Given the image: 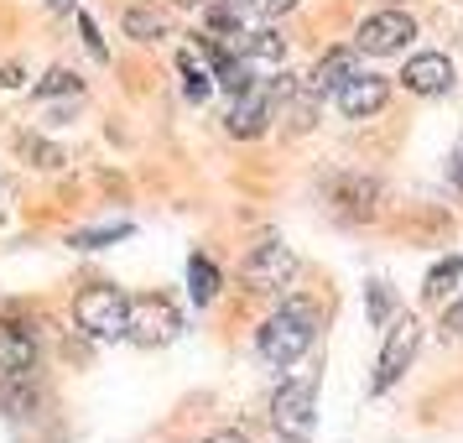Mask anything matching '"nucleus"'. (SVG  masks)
Here are the masks:
<instances>
[{"instance_id": "0eeeda50", "label": "nucleus", "mask_w": 463, "mask_h": 443, "mask_svg": "<svg viewBox=\"0 0 463 443\" xmlns=\"http://www.w3.org/2000/svg\"><path fill=\"white\" fill-rule=\"evenodd\" d=\"M417 37V22L406 16V11H375V16H364L359 22V53H370V58H391L401 47H411Z\"/></svg>"}, {"instance_id": "20e7f679", "label": "nucleus", "mask_w": 463, "mask_h": 443, "mask_svg": "<svg viewBox=\"0 0 463 443\" xmlns=\"http://www.w3.org/2000/svg\"><path fill=\"white\" fill-rule=\"evenodd\" d=\"M271 428L281 443H313L317 433V391L313 380H287L271 397Z\"/></svg>"}, {"instance_id": "5701e85b", "label": "nucleus", "mask_w": 463, "mask_h": 443, "mask_svg": "<svg viewBox=\"0 0 463 443\" xmlns=\"http://www.w3.org/2000/svg\"><path fill=\"white\" fill-rule=\"evenodd\" d=\"M245 11H250L255 22H271V16H287V11H297L302 0H240Z\"/></svg>"}, {"instance_id": "9d476101", "label": "nucleus", "mask_w": 463, "mask_h": 443, "mask_svg": "<svg viewBox=\"0 0 463 443\" xmlns=\"http://www.w3.org/2000/svg\"><path fill=\"white\" fill-rule=\"evenodd\" d=\"M453 58L448 53H417L411 63L401 68V84L411 89V94H421V100H438V94H448L453 89Z\"/></svg>"}, {"instance_id": "1a4fd4ad", "label": "nucleus", "mask_w": 463, "mask_h": 443, "mask_svg": "<svg viewBox=\"0 0 463 443\" xmlns=\"http://www.w3.org/2000/svg\"><path fill=\"white\" fill-rule=\"evenodd\" d=\"M391 100V79H380V73H354L349 84L334 89V105L338 115H349V120H364V115H380Z\"/></svg>"}, {"instance_id": "423d86ee", "label": "nucleus", "mask_w": 463, "mask_h": 443, "mask_svg": "<svg viewBox=\"0 0 463 443\" xmlns=\"http://www.w3.org/2000/svg\"><path fill=\"white\" fill-rule=\"evenodd\" d=\"M421 350V318H396L391 323V334H385V344H380V365H375V391H391L406 371H411V360H417Z\"/></svg>"}, {"instance_id": "cd10ccee", "label": "nucleus", "mask_w": 463, "mask_h": 443, "mask_svg": "<svg viewBox=\"0 0 463 443\" xmlns=\"http://www.w3.org/2000/svg\"><path fill=\"white\" fill-rule=\"evenodd\" d=\"M22 84V68H0V89H16Z\"/></svg>"}, {"instance_id": "c85d7f7f", "label": "nucleus", "mask_w": 463, "mask_h": 443, "mask_svg": "<svg viewBox=\"0 0 463 443\" xmlns=\"http://www.w3.org/2000/svg\"><path fill=\"white\" fill-rule=\"evenodd\" d=\"M52 5H58V11H68V5H73V0H52Z\"/></svg>"}, {"instance_id": "4be33fe9", "label": "nucleus", "mask_w": 463, "mask_h": 443, "mask_svg": "<svg viewBox=\"0 0 463 443\" xmlns=\"http://www.w3.org/2000/svg\"><path fill=\"white\" fill-rule=\"evenodd\" d=\"M130 225H105V230H84V235H73V246L79 251H99V246H109V240H126Z\"/></svg>"}, {"instance_id": "a211bd4d", "label": "nucleus", "mask_w": 463, "mask_h": 443, "mask_svg": "<svg viewBox=\"0 0 463 443\" xmlns=\"http://www.w3.org/2000/svg\"><path fill=\"white\" fill-rule=\"evenodd\" d=\"M458 282H463V255H442L438 266L427 272V287H421V297H448Z\"/></svg>"}, {"instance_id": "f257e3e1", "label": "nucleus", "mask_w": 463, "mask_h": 443, "mask_svg": "<svg viewBox=\"0 0 463 443\" xmlns=\"http://www.w3.org/2000/svg\"><path fill=\"white\" fill-rule=\"evenodd\" d=\"M317 329H323V308H317L313 297H292V303H281L260 323V339L255 344H260V355L271 360V365H297L317 344Z\"/></svg>"}, {"instance_id": "f8f14e48", "label": "nucleus", "mask_w": 463, "mask_h": 443, "mask_svg": "<svg viewBox=\"0 0 463 443\" xmlns=\"http://www.w3.org/2000/svg\"><path fill=\"white\" fill-rule=\"evenodd\" d=\"M32 365H37V339H32V329L0 318V376H26Z\"/></svg>"}, {"instance_id": "f3484780", "label": "nucleus", "mask_w": 463, "mask_h": 443, "mask_svg": "<svg viewBox=\"0 0 463 443\" xmlns=\"http://www.w3.org/2000/svg\"><path fill=\"white\" fill-rule=\"evenodd\" d=\"M43 407V397L26 386V376H5V386H0V412L5 418H26V412H37Z\"/></svg>"}, {"instance_id": "a878e982", "label": "nucleus", "mask_w": 463, "mask_h": 443, "mask_svg": "<svg viewBox=\"0 0 463 443\" xmlns=\"http://www.w3.org/2000/svg\"><path fill=\"white\" fill-rule=\"evenodd\" d=\"M26 157H37V168H63V151L58 147H37V141H26Z\"/></svg>"}, {"instance_id": "aec40b11", "label": "nucleus", "mask_w": 463, "mask_h": 443, "mask_svg": "<svg viewBox=\"0 0 463 443\" xmlns=\"http://www.w3.org/2000/svg\"><path fill=\"white\" fill-rule=\"evenodd\" d=\"M58 94H63V100H79V94H84V79H79V73H68V68L47 73L43 84H37V100H58Z\"/></svg>"}, {"instance_id": "7ed1b4c3", "label": "nucleus", "mask_w": 463, "mask_h": 443, "mask_svg": "<svg viewBox=\"0 0 463 443\" xmlns=\"http://www.w3.org/2000/svg\"><path fill=\"white\" fill-rule=\"evenodd\" d=\"M73 323L84 339H120L126 334V293L109 282H89L73 297Z\"/></svg>"}, {"instance_id": "2eb2a0df", "label": "nucleus", "mask_w": 463, "mask_h": 443, "mask_svg": "<svg viewBox=\"0 0 463 443\" xmlns=\"http://www.w3.org/2000/svg\"><path fill=\"white\" fill-rule=\"evenodd\" d=\"M219 287H224V276H219V266H213L209 255H193L188 261V293L198 308H209L213 297H219Z\"/></svg>"}, {"instance_id": "b1692460", "label": "nucleus", "mask_w": 463, "mask_h": 443, "mask_svg": "<svg viewBox=\"0 0 463 443\" xmlns=\"http://www.w3.org/2000/svg\"><path fill=\"white\" fill-rule=\"evenodd\" d=\"M79 32H84V47L94 53V63H109V47L99 43V26L89 22V16H79Z\"/></svg>"}, {"instance_id": "393cba45", "label": "nucleus", "mask_w": 463, "mask_h": 443, "mask_svg": "<svg viewBox=\"0 0 463 443\" xmlns=\"http://www.w3.org/2000/svg\"><path fill=\"white\" fill-rule=\"evenodd\" d=\"M442 334L453 339V344H463V303H453V308L442 313Z\"/></svg>"}, {"instance_id": "39448f33", "label": "nucleus", "mask_w": 463, "mask_h": 443, "mask_svg": "<svg viewBox=\"0 0 463 443\" xmlns=\"http://www.w3.org/2000/svg\"><path fill=\"white\" fill-rule=\"evenodd\" d=\"M240 276H245L250 293H287L297 282V255L287 251L281 240H266V246H255V251L245 255Z\"/></svg>"}, {"instance_id": "ddd939ff", "label": "nucleus", "mask_w": 463, "mask_h": 443, "mask_svg": "<svg viewBox=\"0 0 463 443\" xmlns=\"http://www.w3.org/2000/svg\"><path fill=\"white\" fill-rule=\"evenodd\" d=\"M359 73V47H334V53H323L317 68L307 73V94H334L338 84H349Z\"/></svg>"}, {"instance_id": "412c9836", "label": "nucleus", "mask_w": 463, "mask_h": 443, "mask_svg": "<svg viewBox=\"0 0 463 443\" xmlns=\"http://www.w3.org/2000/svg\"><path fill=\"white\" fill-rule=\"evenodd\" d=\"M177 68H183V79H188V100L198 105V100H209V68H198V58L193 53H177Z\"/></svg>"}, {"instance_id": "6e6552de", "label": "nucleus", "mask_w": 463, "mask_h": 443, "mask_svg": "<svg viewBox=\"0 0 463 443\" xmlns=\"http://www.w3.org/2000/svg\"><path fill=\"white\" fill-rule=\"evenodd\" d=\"M271 89L266 84H250L240 89V94H230V110H224V130L230 136H240V141H250V136H266V126H271Z\"/></svg>"}, {"instance_id": "9b49d317", "label": "nucleus", "mask_w": 463, "mask_h": 443, "mask_svg": "<svg viewBox=\"0 0 463 443\" xmlns=\"http://www.w3.org/2000/svg\"><path fill=\"white\" fill-rule=\"evenodd\" d=\"M328 198L344 219H370L380 204V183L375 178H338V183H328Z\"/></svg>"}, {"instance_id": "4468645a", "label": "nucleus", "mask_w": 463, "mask_h": 443, "mask_svg": "<svg viewBox=\"0 0 463 443\" xmlns=\"http://www.w3.org/2000/svg\"><path fill=\"white\" fill-rule=\"evenodd\" d=\"M120 26H126V37H136V43H162L172 32V16L167 11H151V5H130L126 16H120Z\"/></svg>"}, {"instance_id": "dca6fc26", "label": "nucleus", "mask_w": 463, "mask_h": 443, "mask_svg": "<svg viewBox=\"0 0 463 443\" xmlns=\"http://www.w3.org/2000/svg\"><path fill=\"white\" fill-rule=\"evenodd\" d=\"M240 58H245V63H281V58H287V43H281V37H276V32H266V26H260V32H245V43H240Z\"/></svg>"}, {"instance_id": "bb28decb", "label": "nucleus", "mask_w": 463, "mask_h": 443, "mask_svg": "<svg viewBox=\"0 0 463 443\" xmlns=\"http://www.w3.org/2000/svg\"><path fill=\"white\" fill-rule=\"evenodd\" d=\"M448 178H453V188H463V151L448 157Z\"/></svg>"}, {"instance_id": "f03ea898", "label": "nucleus", "mask_w": 463, "mask_h": 443, "mask_svg": "<svg viewBox=\"0 0 463 443\" xmlns=\"http://www.w3.org/2000/svg\"><path fill=\"white\" fill-rule=\"evenodd\" d=\"M183 334V313H177V303L162 293H141L126 303V334L130 344H141V350H162L172 339Z\"/></svg>"}, {"instance_id": "6ab92c4d", "label": "nucleus", "mask_w": 463, "mask_h": 443, "mask_svg": "<svg viewBox=\"0 0 463 443\" xmlns=\"http://www.w3.org/2000/svg\"><path fill=\"white\" fill-rule=\"evenodd\" d=\"M364 313L375 329H385L391 318H396V293H391V282H370V293H364Z\"/></svg>"}]
</instances>
